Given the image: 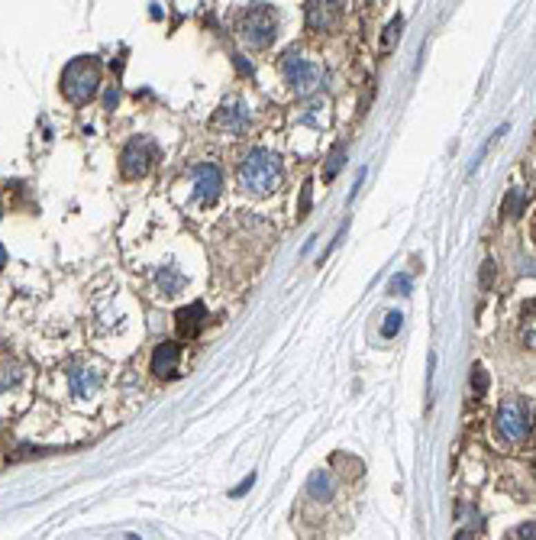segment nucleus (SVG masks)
<instances>
[{"label":"nucleus","mask_w":536,"mask_h":540,"mask_svg":"<svg viewBox=\"0 0 536 540\" xmlns=\"http://www.w3.org/2000/svg\"><path fill=\"white\" fill-rule=\"evenodd\" d=\"M7 266V250H3V243H0V269Z\"/></svg>","instance_id":"a878e982"},{"label":"nucleus","mask_w":536,"mask_h":540,"mask_svg":"<svg viewBox=\"0 0 536 540\" xmlns=\"http://www.w3.org/2000/svg\"><path fill=\"white\" fill-rule=\"evenodd\" d=\"M307 492H310V499H320V501L333 499V479H329V472H314L307 479Z\"/></svg>","instance_id":"4468645a"},{"label":"nucleus","mask_w":536,"mask_h":540,"mask_svg":"<svg viewBox=\"0 0 536 540\" xmlns=\"http://www.w3.org/2000/svg\"><path fill=\"white\" fill-rule=\"evenodd\" d=\"M520 272H524V275H536V262L533 259H520Z\"/></svg>","instance_id":"5701e85b"},{"label":"nucleus","mask_w":536,"mask_h":540,"mask_svg":"<svg viewBox=\"0 0 536 540\" xmlns=\"http://www.w3.org/2000/svg\"><path fill=\"white\" fill-rule=\"evenodd\" d=\"M472 389H475V395H485L488 391V372L481 366H472Z\"/></svg>","instance_id":"a211bd4d"},{"label":"nucleus","mask_w":536,"mask_h":540,"mask_svg":"<svg viewBox=\"0 0 536 540\" xmlns=\"http://www.w3.org/2000/svg\"><path fill=\"white\" fill-rule=\"evenodd\" d=\"M456 540H472V534H468V530H459Z\"/></svg>","instance_id":"bb28decb"},{"label":"nucleus","mask_w":536,"mask_h":540,"mask_svg":"<svg viewBox=\"0 0 536 540\" xmlns=\"http://www.w3.org/2000/svg\"><path fill=\"white\" fill-rule=\"evenodd\" d=\"M191 178H194V198L200 201V204H213V201L220 198V191H223V178H220L217 165H194V171H191Z\"/></svg>","instance_id":"0eeeda50"},{"label":"nucleus","mask_w":536,"mask_h":540,"mask_svg":"<svg viewBox=\"0 0 536 540\" xmlns=\"http://www.w3.org/2000/svg\"><path fill=\"white\" fill-rule=\"evenodd\" d=\"M533 240H536V223H533Z\"/></svg>","instance_id":"cd10ccee"},{"label":"nucleus","mask_w":536,"mask_h":540,"mask_svg":"<svg viewBox=\"0 0 536 540\" xmlns=\"http://www.w3.org/2000/svg\"><path fill=\"white\" fill-rule=\"evenodd\" d=\"M213 127L217 130H227L229 136H242L249 127V113H246V104L242 100H227L223 111L213 117Z\"/></svg>","instance_id":"6e6552de"},{"label":"nucleus","mask_w":536,"mask_h":540,"mask_svg":"<svg viewBox=\"0 0 536 540\" xmlns=\"http://www.w3.org/2000/svg\"><path fill=\"white\" fill-rule=\"evenodd\" d=\"M100 91V62L94 55H78L61 68V94L71 104H88Z\"/></svg>","instance_id":"f03ea898"},{"label":"nucleus","mask_w":536,"mask_h":540,"mask_svg":"<svg viewBox=\"0 0 536 540\" xmlns=\"http://www.w3.org/2000/svg\"><path fill=\"white\" fill-rule=\"evenodd\" d=\"M526 201H530L526 188H514L510 194H507V201H504V214H507V217H520L524 207H526Z\"/></svg>","instance_id":"2eb2a0df"},{"label":"nucleus","mask_w":536,"mask_h":540,"mask_svg":"<svg viewBox=\"0 0 536 540\" xmlns=\"http://www.w3.org/2000/svg\"><path fill=\"white\" fill-rule=\"evenodd\" d=\"M397 32H401V20H391V26L385 30V39H381V49H391V42H394Z\"/></svg>","instance_id":"aec40b11"},{"label":"nucleus","mask_w":536,"mask_h":540,"mask_svg":"<svg viewBox=\"0 0 536 540\" xmlns=\"http://www.w3.org/2000/svg\"><path fill=\"white\" fill-rule=\"evenodd\" d=\"M517 540H536V524H533V521L517 528Z\"/></svg>","instance_id":"412c9836"},{"label":"nucleus","mask_w":536,"mask_h":540,"mask_svg":"<svg viewBox=\"0 0 536 540\" xmlns=\"http://www.w3.org/2000/svg\"><path fill=\"white\" fill-rule=\"evenodd\" d=\"M0 217H3V207H0Z\"/></svg>","instance_id":"c85d7f7f"},{"label":"nucleus","mask_w":536,"mask_h":540,"mask_svg":"<svg viewBox=\"0 0 536 540\" xmlns=\"http://www.w3.org/2000/svg\"><path fill=\"white\" fill-rule=\"evenodd\" d=\"M491 272H495V262H485V269H481V285L491 281Z\"/></svg>","instance_id":"393cba45"},{"label":"nucleus","mask_w":536,"mask_h":540,"mask_svg":"<svg viewBox=\"0 0 536 540\" xmlns=\"http://www.w3.org/2000/svg\"><path fill=\"white\" fill-rule=\"evenodd\" d=\"M401 324H404V314L401 310H391V314H385V324H381V337L385 340H391L397 330H401Z\"/></svg>","instance_id":"f3484780"},{"label":"nucleus","mask_w":536,"mask_h":540,"mask_svg":"<svg viewBox=\"0 0 536 540\" xmlns=\"http://www.w3.org/2000/svg\"><path fill=\"white\" fill-rule=\"evenodd\" d=\"M100 385V372L97 369H88V366H78V369H71V395H94Z\"/></svg>","instance_id":"f8f14e48"},{"label":"nucleus","mask_w":536,"mask_h":540,"mask_svg":"<svg viewBox=\"0 0 536 540\" xmlns=\"http://www.w3.org/2000/svg\"><path fill=\"white\" fill-rule=\"evenodd\" d=\"M178 366H181V350L178 343H159L155 346V353H152V369H155V375H162V379H171V375H178Z\"/></svg>","instance_id":"1a4fd4ad"},{"label":"nucleus","mask_w":536,"mask_h":540,"mask_svg":"<svg viewBox=\"0 0 536 540\" xmlns=\"http://www.w3.org/2000/svg\"><path fill=\"white\" fill-rule=\"evenodd\" d=\"M152 156H155V142L146 140V136H136V140L126 142V149L119 156V171L126 178H142L152 165Z\"/></svg>","instance_id":"423d86ee"},{"label":"nucleus","mask_w":536,"mask_h":540,"mask_svg":"<svg viewBox=\"0 0 536 540\" xmlns=\"http://www.w3.org/2000/svg\"><path fill=\"white\" fill-rule=\"evenodd\" d=\"M281 75H285L288 88L294 91L298 97H304V94H310V91H317L320 81H323V75H320L317 65L307 62V59H300L298 52H288V55L281 59Z\"/></svg>","instance_id":"39448f33"},{"label":"nucleus","mask_w":536,"mask_h":540,"mask_svg":"<svg viewBox=\"0 0 536 540\" xmlns=\"http://www.w3.org/2000/svg\"><path fill=\"white\" fill-rule=\"evenodd\" d=\"M495 434L504 443H520L530 434V408L524 398H507L495 414Z\"/></svg>","instance_id":"20e7f679"},{"label":"nucleus","mask_w":536,"mask_h":540,"mask_svg":"<svg viewBox=\"0 0 536 540\" xmlns=\"http://www.w3.org/2000/svg\"><path fill=\"white\" fill-rule=\"evenodd\" d=\"M310 188H314V185H310V181H307V185H304V191H300V217H304V214H307V210H310Z\"/></svg>","instance_id":"4be33fe9"},{"label":"nucleus","mask_w":536,"mask_h":540,"mask_svg":"<svg viewBox=\"0 0 536 540\" xmlns=\"http://www.w3.org/2000/svg\"><path fill=\"white\" fill-rule=\"evenodd\" d=\"M204 314H207V308H204L200 301H194V304L178 310V333L184 340H188V337H198L200 324H204Z\"/></svg>","instance_id":"9b49d317"},{"label":"nucleus","mask_w":536,"mask_h":540,"mask_svg":"<svg viewBox=\"0 0 536 540\" xmlns=\"http://www.w3.org/2000/svg\"><path fill=\"white\" fill-rule=\"evenodd\" d=\"M239 36L246 46L252 49H268L275 42V30H278V20H275V10L268 3H252L239 13Z\"/></svg>","instance_id":"7ed1b4c3"},{"label":"nucleus","mask_w":536,"mask_h":540,"mask_svg":"<svg viewBox=\"0 0 536 540\" xmlns=\"http://www.w3.org/2000/svg\"><path fill=\"white\" fill-rule=\"evenodd\" d=\"M281 185V159L268 149H252L239 169V188L249 194H271Z\"/></svg>","instance_id":"f257e3e1"},{"label":"nucleus","mask_w":536,"mask_h":540,"mask_svg":"<svg viewBox=\"0 0 536 540\" xmlns=\"http://www.w3.org/2000/svg\"><path fill=\"white\" fill-rule=\"evenodd\" d=\"M387 288H391V295H410V275H394V279L387 281Z\"/></svg>","instance_id":"6ab92c4d"},{"label":"nucleus","mask_w":536,"mask_h":540,"mask_svg":"<svg viewBox=\"0 0 536 540\" xmlns=\"http://www.w3.org/2000/svg\"><path fill=\"white\" fill-rule=\"evenodd\" d=\"M520 340H524V346L536 350V298L526 301L524 310H520Z\"/></svg>","instance_id":"ddd939ff"},{"label":"nucleus","mask_w":536,"mask_h":540,"mask_svg":"<svg viewBox=\"0 0 536 540\" xmlns=\"http://www.w3.org/2000/svg\"><path fill=\"white\" fill-rule=\"evenodd\" d=\"M343 13V3H307V30L310 32H323L329 30L333 23H336V17Z\"/></svg>","instance_id":"9d476101"},{"label":"nucleus","mask_w":536,"mask_h":540,"mask_svg":"<svg viewBox=\"0 0 536 540\" xmlns=\"http://www.w3.org/2000/svg\"><path fill=\"white\" fill-rule=\"evenodd\" d=\"M252 482H256V476H249V479L242 482V485H236V489H233V499H239L242 492H249V485H252Z\"/></svg>","instance_id":"b1692460"},{"label":"nucleus","mask_w":536,"mask_h":540,"mask_svg":"<svg viewBox=\"0 0 536 540\" xmlns=\"http://www.w3.org/2000/svg\"><path fill=\"white\" fill-rule=\"evenodd\" d=\"M343 162H346V146H336V149L329 152V159H327V169H323V178L327 181H333L339 175V169H343Z\"/></svg>","instance_id":"dca6fc26"}]
</instances>
